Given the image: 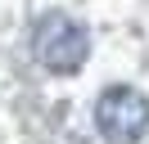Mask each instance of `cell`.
Listing matches in <instances>:
<instances>
[{
  "label": "cell",
  "mask_w": 149,
  "mask_h": 144,
  "mask_svg": "<svg viewBox=\"0 0 149 144\" xmlns=\"http://www.w3.org/2000/svg\"><path fill=\"white\" fill-rule=\"evenodd\" d=\"M95 126L113 144H136L149 131V99L131 86H109L95 104Z\"/></svg>",
  "instance_id": "2"
},
{
  "label": "cell",
  "mask_w": 149,
  "mask_h": 144,
  "mask_svg": "<svg viewBox=\"0 0 149 144\" xmlns=\"http://www.w3.org/2000/svg\"><path fill=\"white\" fill-rule=\"evenodd\" d=\"M32 54L45 72L72 77V72H81L86 54H91V32L68 14H45L32 27Z\"/></svg>",
  "instance_id": "1"
}]
</instances>
